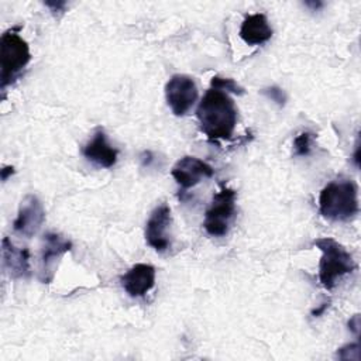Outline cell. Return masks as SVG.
I'll return each mask as SVG.
<instances>
[{"instance_id":"cell-1","label":"cell","mask_w":361,"mask_h":361,"mask_svg":"<svg viewBox=\"0 0 361 361\" xmlns=\"http://www.w3.org/2000/svg\"><path fill=\"white\" fill-rule=\"evenodd\" d=\"M196 116L200 131L210 140H228L237 124V109L228 93L209 89L202 97Z\"/></svg>"},{"instance_id":"cell-2","label":"cell","mask_w":361,"mask_h":361,"mask_svg":"<svg viewBox=\"0 0 361 361\" xmlns=\"http://www.w3.org/2000/svg\"><path fill=\"white\" fill-rule=\"evenodd\" d=\"M358 210V188L353 179H336L319 195V212L324 219L348 221L357 216Z\"/></svg>"},{"instance_id":"cell-3","label":"cell","mask_w":361,"mask_h":361,"mask_svg":"<svg viewBox=\"0 0 361 361\" xmlns=\"http://www.w3.org/2000/svg\"><path fill=\"white\" fill-rule=\"evenodd\" d=\"M313 244L322 251V258L319 261V281L324 289L331 290L338 279L357 268V264L351 254L331 237L316 238Z\"/></svg>"},{"instance_id":"cell-4","label":"cell","mask_w":361,"mask_h":361,"mask_svg":"<svg viewBox=\"0 0 361 361\" xmlns=\"http://www.w3.org/2000/svg\"><path fill=\"white\" fill-rule=\"evenodd\" d=\"M20 27L10 28L3 32L0 39V89L14 83L21 71L31 59L30 47L25 39L18 34Z\"/></svg>"},{"instance_id":"cell-5","label":"cell","mask_w":361,"mask_h":361,"mask_svg":"<svg viewBox=\"0 0 361 361\" xmlns=\"http://www.w3.org/2000/svg\"><path fill=\"white\" fill-rule=\"evenodd\" d=\"M235 190L224 185L217 193L213 195L212 203L207 207L203 220V227L209 235L223 237L227 234L235 213Z\"/></svg>"},{"instance_id":"cell-6","label":"cell","mask_w":361,"mask_h":361,"mask_svg":"<svg viewBox=\"0 0 361 361\" xmlns=\"http://www.w3.org/2000/svg\"><path fill=\"white\" fill-rule=\"evenodd\" d=\"M199 96L193 78L176 73L165 85V99L172 113L178 117L188 114Z\"/></svg>"},{"instance_id":"cell-7","label":"cell","mask_w":361,"mask_h":361,"mask_svg":"<svg viewBox=\"0 0 361 361\" xmlns=\"http://www.w3.org/2000/svg\"><path fill=\"white\" fill-rule=\"evenodd\" d=\"M72 241L65 238L58 233H47L44 235V244L41 248V267H39V281L42 283H51L58 262L63 254L71 251Z\"/></svg>"},{"instance_id":"cell-8","label":"cell","mask_w":361,"mask_h":361,"mask_svg":"<svg viewBox=\"0 0 361 361\" xmlns=\"http://www.w3.org/2000/svg\"><path fill=\"white\" fill-rule=\"evenodd\" d=\"M45 221V210L39 199L34 195H27L17 212V217L13 221V228L16 233L30 238L35 235Z\"/></svg>"},{"instance_id":"cell-9","label":"cell","mask_w":361,"mask_h":361,"mask_svg":"<svg viewBox=\"0 0 361 361\" xmlns=\"http://www.w3.org/2000/svg\"><path fill=\"white\" fill-rule=\"evenodd\" d=\"M172 216L171 207L166 203L159 204L152 210L145 224V240L149 247L158 252H164L171 247L168 228L171 226Z\"/></svg>"},{"instance_id":"cell-10","label":"cell","mask_w":361,"mask_h":361,"mask_svg":"<svg viewBox=\"0 0 361 361\" xmlns=\"http://www.w3.org/2000/svg\"><path fill=\"white\" fill-rule=\"evenodd\" d=\"M214 169L196 157H183L176 161L171 169V175L182 189L196 186L203 178H212Z\"/></svg>"},{"instance_id":"cell-11","label":"cell","mask_w":361,"mask_h":361,"mask_svg":"<svg viewBox=\"0 0 361 361\" xmlns=\"http://www.w3.org/2000/svg\"><path fill=\"white\" fill-rule=\"evenodd\" d=\"M120 282L131 298H141L155 285V268L149 264H135L120 278Z\"/></svg>"},{"instance_id":"cell-12","label":"cell","mask_w":361,"mask_h":361,"mask_svg":"<svg viewBox=\"0 0 361 361\" xmlns=\"http://www.w3.org/2000/svg\"><path fill=\"white\" fill-rule=\"evenodd\" d=\"M1 261L4 271L13 279H24L31 275L28 250L16 247L8 237L1 241Z\"/></svg>"},{"instance_id":"cell-13","label":"cell","mask_w":361,"mask_h":361,"mask_svg":"<svg viewBox=\"0 0 361 361\" xmlns=\"http://www.w3.org/2000/svg\"><path fill=\"white\" fill-rule=\"evenodd\" d=\"M82 154L86 159L99 166L111 168L117 162L118 152L109 144L104 131L102 128H97L92 140L82 148Z\"/></svg>"},{"instance_id":"cell-14","label":"cell","mask_w":361,"mask_h":361,"mask_svg":"<svg viewBox=\"0 0 361 361\" xmlns=\"http://www.w3.org/2000/svg\"><path fill=\"white\" fill-rule=\"evenodd\" d=\"M238 35L247 45H261L271 39L272 28L265 14L255 13L243 20Z\"/></svg>"},{"instance_id":"cell-15","label":"cell","mask_w":361,"mask_h":361,"mask_svg":"<svg viewBox=\"0 0 361 361\" xmlns=\"http://www.w3.org/2000/svg\"><path fill=\"white\" fill-rule=\"evenodd\" d=\"M314 134L310 131H303L298 134L293 140V152L296 157H306L312 151Z\"/></svg>"},{"instance_id":"cell-16","label":"cell","mask_w":361,"mask_h":361,"mask_svg":"<svg viewBox=\"0 0 361 361\" xmlns=\"http://www.w3.org/2000/svg\"><path fill=\"white\" fill-rule=\"evenodd\" d=\"M210 87L212 89H219L226 93H234V94H244V89L233 79L230 78H220V76H213L210 80Z\"/></svg>"},{"instance_id":"cell-17","label":"cell","mask_w":361,"mask_h":361,"mask_svg":"<svg viewBox=\"0 0 361 361\" xmlns=\"http://www.w3.org/2000/svg\"><path fill=\"white\" fill-rule=\"evenodd\" d=\"M262 93H264L268 99H271L272 102H275L278 106H285V103H286V94H285V92H283L281 87H278V86L265 87V89H262Z\"/></svg>"},{"instance_id":"cell-18","label":"cell","mask_w":361,"mask_h":361,"mask_svg":"<svg viewBox=\"0 0 361 361\" xmlns=\"http://www.w3.org/2000/svg\"><path fill=\"white\" fill-rule=\"evenodd\" d=\"M351 353H355V354L360 355V345H358V343H355V344H347V345L338 348L337 357L341 358V360H354L353 355H351Z\"/></svg>"},{"instance_id":"cell-19","label":"cell","mask_w":361,"mask_h":361,"mask_svg":"<svg viewBox=\"0 0 361 361\" xmlns=\"http://www.w3.org/2000/svg\"><path fill=\"white\" fill-rule=\"evenodd\" d=\"M45 6L51 8L52 14H62L66 7V1H45Z\"/></svg>"},{"instance_id":"cell-20","label":"cell","mask_w":361,"mask_h":361,"mask_svg":"<svg viewBox=\"0 0 361 361\" xmlns=\"http://www.w3.org/2000/svg\"><path fill=\"white\" fill-rule=\"evenodd\" d=\"M348 327L351 331H354L357 336H358V331H360V316L358 314H354L350 322H348Z\"/></svg>"},{"instance_id":"cell-21","label":"cell","mask_w":361,"mask_h":361,"mask_svg":"<svg viewBox=\"0 0 361 361\" xmlns=\"http://www.w3.org/2000/svg\"><path fill=\"white\" fill-rule=\"evenodd\" d=\"M0 173H1V180L6 182L8 179V176H11L14 173V168L11 165H6V166H3Z\"/></svg>"},{"instance_id":"cell-22","label":"cell","mask_w":361,"mask_h":361,"mask_svg":"<svg viewBox=\"0 0 361 361\" xmlns=\"http://www.w3.org/2000/svg\"><path fill=\"white\" fill-rule=\"evenodd\" d=\"M327 307V303H323V306L322 307H319V309H314V310H312V314L313 316H319L320 313H323V310Z\"/></svg>"},{"instance_id":"cell-23","label":"cell","mask_w":361,"mask_h":361,"mask_svg":"<svg viewBox=\"0 0 361 361\" xmlns=\"http://www.w3.org/2000/svg\"><path fill=\"white\" fill-rule=\"evenodd\" d=\"M306 6H310L313 10H317V8H320V7L323 6V3H320V1H316V3H314V1H313V3L307 1V3H306Z\"/></svg>"}]
</instances>
